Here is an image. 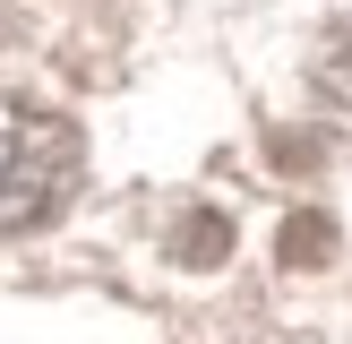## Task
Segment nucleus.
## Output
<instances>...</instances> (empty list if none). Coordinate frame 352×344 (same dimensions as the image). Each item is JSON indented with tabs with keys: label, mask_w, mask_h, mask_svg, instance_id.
<instances>
[{
	"label": "nucleus",
	"mask_w": 352,
	"mask_h": 344,
	"mask_svg": "<svg viewBox=\"0 0 352 344\" xmlns=\"http://www.w3.org/2000/svg\"><path fill=\"white\" fill-rule=\"evenodd\" d=\"M78 129L60 112L26 95H0V233H26V224L60 215V198L78 189Z\"/></svg>",
	"instance_id": "nucleus-1"
},
{
	"label": "nucleus",
	"mask_w": 352,
	"mask_h": 344,
	"mask_svg": "<svg viewBox=\"0 0 352 344\" xmlns=\"http://www.w3.org/2000/svg\"><path fill=\"white\" fill-rule=\"evenodd\" d=\"M223 250H232V215H215V206L172 215V258L181 267H223Z\"/></svg>",
	"instance_id": "nucleus-2"
},
{
	"label": "nucleus",
	"mask_w": 352,
	"mask_h": 344,
	"mask_svg": "<svg viewBox=\"0 0 352 344\" xmlns=\"http://www.w3.org/2000/svg\"><path fill=\"white\" fill-rule=\"evenodd\" d=\"M309 86H318V103L336 120H352V26H336L318 43V61H309Z\"/></svg>",
	"instance_id": "nucleus-3"
},
{
	"label": "nucleus",
	"mask_w": 352,
	"mask_h": 344,
	"mask_svg": "<svg viewBox=\"0 0 352 344\" xmlns=\"http://www.w3.org/2000/svg\"><path fill=\"white\" fill-rule=\"evenodd\" d=\"M336 258V224L327 215H292L284 224V267H327Z\"/></svg>",
	"instance_id": "nucleus-4"
}]
</instances>
